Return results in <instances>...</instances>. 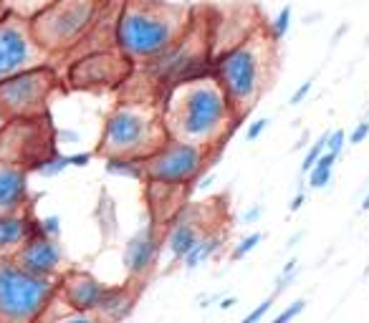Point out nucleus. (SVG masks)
I'll return each mask as SVG.
<instances>
[{
  "instance_id": "obj_29",
  "label": "nucleus",
  "mask_w": 369,
  "mask_h": 323,
  "mask_svg": "<svg viewBox=\"0 0 369 323\" xmlns=\"http://www.w3.org/2000/svg\"><path fill=\"white\" fill-rule=\"evenodd\" d=\"M276 298H278V293L274 291V293L268 295L266 301H261V306H256V309H253L251 313H248V316H245L240 323H261V321H263V316L268 313V309H271V306L276 303Z\"/></svg>"
},
{
  "instance_id": "obj_13",
  "label": "nucleus",
  "mask_w": 369,
  "mask_h": 323,
  "mask_svg": "<svg viewBox=\"0 0 369 323\" xmlns=\"http://www.w3.org/2000/svg\"><path fill=\"white\" fill-rule=\"evenodd\" d=\"M160 255V235L155 225H144L140 233H134L124 245V268L134 283H140L157 263Z\"/></svg>"
},
{
  "instance_id": "obj_34",
  "label": "nucleus",
  "mask_w": 369,
  "mask_h": 323,
  "mask_svg": "<svg viewBox=\"0 0 369 323\" xmlns=\"http://www.w3.org/2000/svg\"><path fill=\"white\" fill-rule=\"evenodd\" d=\"M303 202H306V195H303V192H299V195H296V197L291 199V205H288V210H291V213H299V210H301V207H303Z\"/></svg>"
},
{
  "instance_id": "obj_20",
  "label": "nucleus",
  "mask_w": 369,
  "mask_h": 323,
  "mask_svg": "<svg viewBox=\"0 0 369 323\" xmlns=\"http://www.w3.org/2000/svg\"><path fill=\"white\" fill-rule=\"evenodd\" d=\"M337 159H339V155H332L329 149H324V155L319 157L316 164L306 172L309 175V187L311 190H321V187H326V184L332 182V175H334V164H337Z\"/></svg>"
},
{
  "instance_id": "obj_14",
  "label": "nucleus",
  "mask_w": 369,
  "mask_h": 323,
  "mask_svg": "<svg viewBox=\"0 0 369 323\" xmlns=\"http://www.w3.org/2000/svg\"><path fill=\"white\" fill-rule=\"evenodd\" d=\"M200 213H202V207L200 205H192V207H184L182 213L175 215L172 217V230L170 235H167V248H170V255L175 260H182L187 253H190L198 240L205 235L207 230L200 225Z\"/></svg>"
},
{
  "instance_id": "obj_27",
  "label": "nucleus",
  "mask_w": 369,
  "mask_h": 323,
  "mask_svg": "<svg viewBox=\"0 0 369 323\" xmlns=\"http://www.w3.org/2000/svg\"><path fill=\"white\" fill-rule=\"evenodd\" d=\"M48 323H102V318L96 316V313H82V311H71V309H68L64 316L51 318Z\"/></svg>"
},
{
  "instance_id": "obj_38",
  "label": "nucleus",
  "mask_w": 369,
  "mask_h": 323,
  "mask_svg": "<svg viewBox=\"0 0 369 323\" xmlns=\"http://www.w3.org/2000/svg\"><path fill=\"white\" fill-rule=\"evenodd\" d=\"M362 210H369V192H367V197H364V202H362Z\"/></svg>"
},
{
  "instance_id": "obj_23",
  "label": "nucleus",
  "mask_w": 369,
  "mask_h": 323,
  "mask_svg": "<svg viewBox=\"0 0 369 323\" xmlns=\"http://www.w3.org/2000/svg\"><path fill=\"white\" fill-rule=\"evenodd\" d=\"M288 28H291V6H283L278 10V15H276L274 21H271V28H268V36L274 38L276 43L278 41H283L288 33Z\"/></svg>"
},
{
  "instance_id": "obj_1",
  "label": "nucleus",
  "mask_w": 369,
  "mask_h": 323,
  "mask_svg": "<svg viewBox=\"0 0 369 323\" xmlns=\"http://www.w3.org/2000/svg\"><path fill=\"white\" fill-rule=\"evenodd\" d=\"M160 114L167 139L190 141L205 149L220 147L240 121L213 76V68L167 86Z\"/></svg>"
},
{
  "instance_id": "obj_33",
  "label": "nucleus",
  "mask_w": 369,
  "mask_h": 323,
  "mask_svg": "<svg viewBox=\"0 0 369 323\" xmlns=\"http://www.w3.org/2000/svg\"><path fill=\"white\" fill-rule=\"evenodd\" d=\"M68 157V167H86L91 162L89 152H82V155H66Z\"/></svg>"
},
{
  "instance_id": "obj_39",
  "label": "nucleus",
  "mask_w": 369,
  "mask_h": 323,
  "mask_svg": "<svg viewBox=\"0 0 369 323\" xmlns=\"http://www.w3.org/2000/svg\"><path fill=\"white\" fill-rule=\"evenodd\" d=\"M3 13H6V10H3V6H0V15H3Z\"/></svg>"
},
{
  "instance_id": "obj_22",
  "label": "nucleus",
  "mask_w": 369,
  "mask_h": 323,
  "mask_svg": "<svg viewBox=\"0 0 369 323\" xmlns=\"http://www.w3.org/2000/svg\"><path fill=\"white\" fill-rule=\"evenodd\" d=\"M66 167H68V157L59 155L56 149H53V152H48V155H46L41 162H36V164H33V169H36L38 175H44V177H56V175H61V172H64Z\"/></svg>"
},
{
  "instance_id": "obj_6",
  "label": "nucleus",
  "mask_w": 369,
  "mask_h": 323,
  "mask_svg": "<svg viewBox=\"0 0 369 323\" xmlns=\"http://www.w3.org/2000/svg\"><path fill=\"white\" fill-rule=\"evenodd\" d=\"M59 286L53 278L33 275L13 257L0 260V323H33L51 306Z\"/></svg>"
},
{
  "instance_id": "obj_19",
  "label": "nucleus",
  "mask_w": 369,
  "mask_h": 323,
  "mask_svg": "<svg viewBox=\"0 0 369 323\" xmlns=\"http://www.w3.org/2000/svg\"><path fill=\"white\" fill-rule=\"evenodd\" d=\"M104 169L114 177H129L137 182H147V159H140V157H106Z\"/></svg>"
},
{
  "instance_id": "obj_24",
  "label": "nucleus",
  "mask_w": 369,
  "mask_h": 323,
  "mask_svg": "<svg viewBox=\"0 0 369 323\" xmlns=\"http://www.w3.org/2000/svg\"><path fill=\"white\" fill-rule=\"evenodd\" d=\"M36 235H46V237L59 240L61 237V217L59 215H48V217L36 220Z\"/></svg>"
},
{
  "instance_id": "obj_31",
  "label": "nucleus",
  "mask_w": 369,
  "mask_h": 323,
  "mask_svg": "<svg viewBox=\"0 0 369 323\" xmlns=\"http://www.w3.org/2000/svg\"><path fill=\"white\" fill-rule=\"evenodd\" d=\"M367 137H369V121H362V124H357L354 129H352L349 141H352V144H362Z\"/></svg>"
},
{
  "instance_id": "obj_2",
  "label": "nucleus",
  "mask_w": 369,
  "mask_h": 323,
  "mask_svg": "<svg viewBox=\"0 0 369 323\" xmlns=\"http://www.w3.org/2000/svg\"><path fill=\"white\" fill-rule=\"evenodd\" d=\"M192 26V10L167 0H119L114 46L132 66L170 51Z\"/></svg>"
},
{
  "instance_id": "obj_11",
  "label": "nucleus",
  "mask_w": 369,
  "mask_h": 323,
  "mask_svg": "<svg viewBox=\"0 0 369 323\" xmlns=\"http://www.w3.org/2000/svg\"><path fill=\"white\" fill-rule=\"evenodd\" d=\"M10 257L28 273L44 275V278H56L59 271L64 268V248H61V242L46 235H30Z\"/></svg>"
},
{
  "instance_id": "obj_28",
  "label": "nucleus",
  "mask_w": 369,
  "mask_h": 323,
  "mask_svg": "<svg viewBox=\"0 0 369 323\" xmlns=\"http://www.w3.org/2000/svg\"><path fill=\"white\" fill-rule=\"evenodd\" d=\"M303 309H306V301H303V298H299V301H294L291 306H286V309L281 311V313L274 318V321H268V323H291L294 318L301 316Z\"/></svg>"
},
{
  "instance_id": "obj_3",
  "label": "nucleus",
  "mask_w": 369,
  "mask_h": 323,
  "mask_svg": "<svg viewBox=\"0 0 369 323\" xmlns=\"http://www.w3.org/2000/svg\"><path fill=\"white\" fill-rule=\"evenodd\" d=\"M276 41L263 33H248L238 43L228 46L213 61V76L228 96L238 119H243L256 106L274 63Z\"/></svg>"
},
{
  "instance_id": "obj_8",
  "label": "nucleus",
  "mask_w": 369,
  "mask_h": 323,
  "mask_svg": "<svg viewBox=\"0 0 369 323\" xmlns=\"http://www.w3.org/2000/svg\"><path fill=\"white\" fill-rule=\"evenodd\" d=\"M210 149L190 144V141L167 139L162 147L147 157V182L184 187L195 182L205 169Z\"/></svg>"
},
{
  "instance_id": "obj_26",
  "label": "nucleus",
  "mask_w": 369,
  "mask_h": 323,
  "mask_svg": "<svg viewBox=\"0 0 369 323\" xmlns=\"http://www.w3.org/2000/svg\"><path fill=\"white\" fill-rule=\"evenodd\" d=\"M261 240H263V235H261V233H251L248 237H243V240H240V242L236 245V250H233L230 260H243V257L248 255L251 250L258 248V242H261Z\"/></svg>"
},
{
  "instance_id": "obj_12",
  "label": "nucleus",
  "mask_w": 369,
  "mask_h": 323,
  "mask_svg": "<svg viewBox=\"0 0 369 323\" xmlns=\"http://www.w3.org/2000/svg\"><path fill=\"white\" fill-rule=\"evenodd\" d=\"M61 298L71 311H82V313H94L102 303L106 286L102 280H96L86 271H68L59 283Z\"/></svg>"
},
{
  "instance_id": "obj_17",
  "label": "nucleus",
  "mask_w": 369,
  "mask_h": 323,
  "mask_svg": "<svg viewBox=\"0 0 369 323\" xmlns=\"http://www.w3.org/2000/svg\"><path fill=\"white\" fill-rule=\"evenodd\" d=\"M137 301H140V288L134 286L106 288V293H104L102 303H99V309L94 313L102 318V323H119L132 316Z\"/></svg>"
},
{
  "instance_id": "obj_16",
  "label": "nucleus",
  "mask_w": 369,
  "mask_h": 323,
  "mask_svg": "<svg viewBox=\"0 0 369 323\" xmlns=\"http://www.w3.org/2000/svg\"><path fill=\"white\" fill-rule=\"evenodd\" d=\"M30 235H36V217L26 210L0 215V255H13Z\"/></svg>"
},
{
  "instance_id": "obj_9",
  "label": "nucleus",
  "mask_w": 369,
  "mask_h": 323,
  "mask_svg": "<svg viewBox=\"0 0 369 323\" xmlns=\"http://www.w3.org/2000/svg\"><path fill=\"white\" fill-rule=\"evenodd\" d=\"M132 63L111 48H96V51L79 53L66 71V84L79 91H96V88L122 86L132 76Z\"/></svg>"
},
{
  "instance_id": "obj_36",
  "label": "nucleus",
  "mask_w": 369,
  "mask_h": 323,
  "mask_svg": "<svg viewBox=\"0 0 369 323\" xmlns=\"http://www.w3.org/2000/svg\"><path fill=\"white\" fill-rule=\"evenodd\" d=\"M236 303H238V298H236V295H230V298H223L220 309H223V311H228V309H233Z\"/></svg>"
},
{
  "instance_id": "obj_4",
  "label": "nucleus",
  "mask_w": 369,
  "mask_h": 323,
  "mask_svg": "<svg viewBox=\"0 0 369 323\" xmlns=\"http://www.w3.org/2000/svg\"><path fill=\"white\" fill-rule=\"evenodd\" d=\"M167 141L162 114L155 104L126 101L119 104L104 121V132L96 155L106 157H140L147 159Z\"/></svg>"
},
{
  "instance_id": "obj_15",
  "label": "nucleus",
  "mask_w": 369,
  "mask_h": 323,
  "mask_svg": "<svg viewBox=\"0 0 369 323\" xmlns=\"http://www.w3.org/2000/svg\"><path fill=\"white\" fill-rule=\"evenodd\" d=\"M28 195V169L13 162H0V215L26 210Z\"/></svg>"
},
{
  "instance_id": "obj_7",
  "label": "nucleus",
  "mask_w": 369,
  "mask_h": 323,
  "mask_svg": "<svg viewBox=\"0 0 369 323\" xmlns=\"http://www.w3.org/2000/svg\"><path fill=\"white\" fill-rule=\"evenodd\" d=\"M56 86L59 76L51 63L26 68L21 74L0 81V109L8 119L44 117Z\"/></svg>"
},
{
  "instance_id": "obj_5",
  "label": "nucleus",
  "mask_w": 369,
  "mask_h": 323,
  "mask_svg": "<svg viewBox=\"0 0 369 323\" xmlns=\"http://www.w3.org/2000/svg\"><path fill=\"white\" fill-rule=\"evenodd\" d=\"M109 0H53L30 18V30L48 56L71 53L94 28Z\"/></svg>"
},
{
  "instance_id": "obj_37",
  "label": "nucleus",
  "mask_w": 369,
  "mask_h": 323,
  "mask_svg": "<svg viewBox=\"0 0 369 323\" xmlns=\"http://www.w3.org/2000/svg\"><path fill=\"white\" fill-rule=\"evenodd\" d=\"M6 121H8V117H6V114H3V109H0V129L6 126Z\"/></svg>"
},
{
  "instance_id": "obj_35",
  "label": "nucleus",
  "mask_w": 369,
  "mask_h": 323,
  "mask_svg": "<svg viewBox=\"0 0 369 323\" xmlns=\"http://www.w3.org/2000/svg\"><path fill=\"white\" fill-rule=\"evenodd\" d=\"M261 217V205H256L253 210H248V213L243 215V222H256Z\"/></svg>"
},
{
  "instance_id": "obj_30",
  "label": "nucleus",
  "mask_w": 369,
  "mask_h": 323,
  "mask_svg": "<svg viewBox=\"0 0 369 323\" xmlns=\"http://www.w3.org/2000/svg\"><path fill=\"white\" fill-rule=\"evenodd\" d=\"M266 126H268V119H256L248 129H245V139L248 141H256L261 137V134L266 132Z\"/></svg>"
},
{
  "instance_id": "obj_32",
  "label": "nucleus",
  "mask_w": 369,
  "mask_h": 323,
  "mask_svg": "<svg viewBox=\"0 0 369 323\" xmlns=\"http://www.w3.org/2000/svg\"><path fill=\"white\" fill-rule=\"evenodd\" d=\"M311 86H314V79H306V81H303L301 86H299V88L294 91V96H291V104H301L303 99H306V94L311 91Z\"/></svg>"
},
{
  "instance_id": "obj_25",
  "label": "nucleus",
  "mask_w": 369,
  "mask_h": 323,
  "mask_svg": "<svg viewBox=\"0 0 369 323\" xmlns=\"http://www.w3.org/2000/svg\"><path fill=\"white\" fill-rule=\"evenodd\" d=\"M326 139H329V132L321 134V137H319V139L314 141V144H311V147H309V152H306V157H303V162H301V172H303V175H306V172H309V169L314 167V164H316L319 157L324 155Z\"/></svg>"
},
{
  "instance_id": "obj_10",
  "label": "nucleus",
  "mask_w": 369,
  "mask_h": 323,
  "mask_svg": "<svg viewBox=\"0 0 369 323\" xmlns=\"http://www.w3.org/2000/svg\"><path fill=\"white\" fill-rule=\"evenodd\" d=\"M48 61L51 56L38 46L26 18H18L13 13L0 15V81Z\"/></svg>"
},
{
  "instance_id": "obj_21",
  "label": "nucleus",
  "mask_w": 369,
  "mask_h": 323,
  "mask_svg": "<svg viewBox=\"0 0 369 323\" xmlns=\"http://www.w3.org/2000/svg\"><path fill=\"white\" fill-rule=\"evenodd\" d=\"M53 0H0V6L6 13H13L18 18H26L30 21L36 13H41L46 6H51Z\"/></svg>"
},
{
  "instance_id": "obj_18",
  "label": "nucleus",
  "mask_w": 369,
  "mask_h": 323,
  "mask_svg": "<svg viewBox=\"0 0 369 323\" xmlns=\"http://www.w3.org/2000/svg\"><path fill=\"white\" fill-rule=\"evenodd\" d=\"M223 245H225V233H205V235L198 240V245H195L180 263L184 265V271H195V268H200V265L205 263L207 257L218 255L223 250Z\"/></svg>"
}]
</instances>
